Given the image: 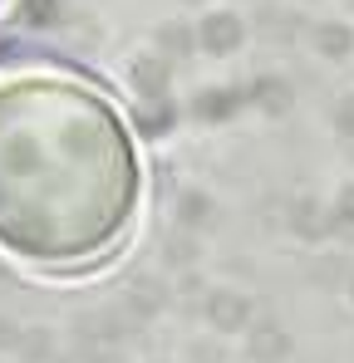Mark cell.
I'll return each instance as SVG.
<instances>
[{
  "label": "cell",
  "instance_id": "1",
  "mask_svg": "<svg viewBox=\"0 0 354 363\" xmlns=\"http://www.w3.org/2000/svg\"><path fill=\"white\" fill-rule=\"evenodd\" d=\"M138 211V157L104 94L69 74H0V250L35 270L114 255Z\"/></svg>",
  "mask_w": 354,
  "mask_h": 363
}]
</instances>
